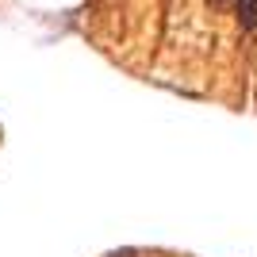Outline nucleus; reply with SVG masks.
Wrapping results in <instances>:
<instances>
[{
    "mask_svg": "<svg viewBox=\"0 0 257 257\" xmlns=\"http://www.w3.org/2000/svg\"><path fill=\"white\" fill-rule=\"evenodd\" d=\"M215 4H226V0H215Z\"/></svg>",
    "mask_w": 257,
    "mask_h": 257,
    "instance_id": "nucleus-2",
    "label": "nucleus"
},
{
    "mask_svg": "<svg viewBox=\"0 0 257 257\" xmlns=\"http://www.w3.org/2000/svg\"><path fill=\"white\" fill-rule=\"evenodd\" d=\"M234 8L242 27H257V0H234Z\"/></svg>",
    "mask_w": 257,
    "mask_h": 257,
    "instance_id": "nucleus-1",
    "label": "nucleus"
}]
</instances>
